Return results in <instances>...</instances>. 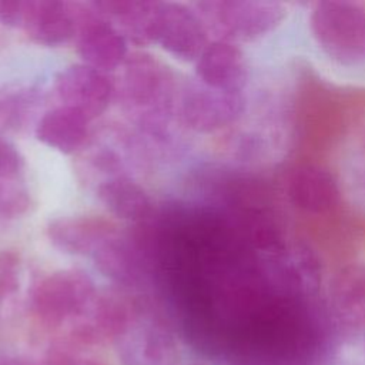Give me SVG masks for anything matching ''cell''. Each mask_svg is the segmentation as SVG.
I'll list each match as a JSON object with an SVG mask.
<instances>
[{
    "label": "cell",
    "instance_id": "obj_1",
    "mask_svg": "<svg viewBox=\"0 0 365 365\" xmlns=\"http://www.w3.org/2000/svg\"><path fill=\"white\" fill-rule=\"evenodd\" d=\"M309 30L319 48L338 63L355 64L365 57V7L361 3H315Z\"/></svg>",
    "mask_w": 365,
    "mask_h": 365
},
{
    "label": "cell",
    "instance_id": "obj_2",
    "mask_svg": "<svg viewBox=\"0 0 365 365\" xmlns=\"http://www.w3.org/2000/svg\"><path fill=\"white\" fill-rule=\"evenodd\" d=\"M208 33L230 43L254 41L275 30L285 17V9L272 1L217 0L195 4Z\"/></svg>",
    "mask_w": 365,
    "mask_h": 365
},
{
    "label": "cell",
    "instance_id": "obj_3",
    "mask_svg": "<svg viewBox=\"0 0 365 365\" xmlns=\"http://www.w3.org/2000/svg\"><path fill=\"white\" fill-rule=\"evenodd\" d=\"M94 298V281L80 268L53 271L40 278L30 292L33 312L48 327H57L84 312Z\"/></svg>",
    "mask_w": 365,
    "mask_h": 365
},
{
    "label": "cell",
    "instance_id": "obj_4",
    "mask_svg": "<svg viewBox=\"0 0 365 365\" xmlns=\"http://www.w3.org/2000/svg\"><path fill=\"white\" fill-rule=\"evenodd\" d=\"M208 34L195 9L175 1H155L147 44H157L181 63H195L210 43Z\"/></svg>",
    "mask_w": 365,
    "mask_h": 365
},
{
    "label": "cell",
    "instance_id": "obj_5",
    "mask_svg": "<svg viewBox=\"0 0 365 365\" xmlns=\"http://www.w3.org/2000/svg\"><path fill=\"white\" fill-rule=\"evenodd\" d=\"M175 104L182 124L202 134L232 124L245 108L242 93L220 91L204 86L198 80L182 87Z\"/></svg>",
    "mask_w": 365,
    "mask_h": 365
},
{
    "label": "cell",
    "instance_id": "obj_6",
    "mask_svg": "<svg viewBox=\"0 0 365 365\" xmlns=\"http://www.w3.org/2000/svg\"><path fill=\"white\" fill-rule=\"evenodd\" d=\"M74 41L81 63L104 73L120 68L130 56L125 36L93 7H80Z\"/></svg>",
    "mask_w": 365,
    "mask_h": 365
},
{
    "label": "cell",
    "instance_id": "obj_7",
    "mask_svg": "<svg viewBox=\"0 0 365 365\" xmlns=\"http://www.w3.org/2000/svg\"><path fill=\"white\" fill-rule=\"evenodd\" d=\"M54 88L63 106L78 110L90 121L104 114L115 97V83L108 73L81 61L63 67L56 76Z\"/></svg>",
    "mask_w": 365,
    "mask_h": 365
},
{
    "label": "cell",
    "instance_id": "obj_8",
    "mask_svg": "<svg viewBox=\"0 0 365 365\" xmlns=\"http://www.w3.org/2000/svg\"><path fill=\"white\" fill-rule=\"evenodd\" d=\"M121 74L115 84V97L128 107H164L170 103L173 83L170 73L153 56L133 53L120 67Z\"/></svg>",
    "mask_w": 365,
    "mask_h": 365
},
{
    "label": "cell",
    "instance_id": "obj_9",
    "mask_svg": "<svg viewBox=\"0 0 365 365\" xmlns=\"http://www.w3.org/2000/svg\"><path fill=\"white\" fill-rule=\"evenodd\" d=\"M80 7L58 0H29L20 30L36 44L61 47L74 40Z\"/></svg>",
    "mask_w": 365,
    "mask_h": 365
},
{
    "label": "cell",
    "instance_id": "obj_10",
    "mask_svg": "<svg viewBox=\"0 0 365 365\" xmlns=\"http://www.w3.org/2000/svg\"><path fill=\"white\" fill-rule=\"evenodd\" d=\"M288 201L299 211L322 215L334 211L341 201V190L334 174L318 164L294 167L285 181Z\"/></svg>",
    "mask_w": 365,
    "mask_h": 365
},
{
    "label": "cell",
    "instance_id": "obj_11",
    "mask_svg": "<svg viewBox=\"0 0 365 365\" xmlns=\"http://www.w3.org/2000/svg\"><path fill=\"white\" fill-rule=\"evenodd\" d=\"M118 232L117 225L98 215H61L46 225L50 244L67 255H93L110 237Z\"/></svg>",
    "mask_w": 365,
    "mask_h": 365
},
{
    "label": "cell",
    "instance_id": "obj_12",
    "mask_svg": "<svg viewBox=\"0 0 365 365\" xmlns=\"http://www.w3.org/2000/svg\"><path fill=\"white\" fill-rule=\"evenodd\" d=\"M195 77L207 87L242 93L248 81V64L244 51L235 43L212 40L194 63Z\"/></svg>",
    "mask_w": 365,
    "mask_h": 365
},
{
    "label": "cell",
    "instance_id": "obj_13",
    "mask_svg": "<svg viewBox=\"0 0 365 365\" xmlns=\"http://www.w3.org/2000/svg\"><path fill=\"white\" fill-rule=\"evenodd\" d=\"M327 311L342 327L365 325V264H349L332 277L327 292Z\"/></svg>",
    "mask_w": 365,
    "mask_h": 365
},
{
    "label": "cell",
    "instance_id": "obj_14",
    "mask_svg": "<svg viewBox=\"0 0 365 365\" xmlns=\"http://www.w3.org/2000/svg\"><path fill=\"white\" fill-rule=\"evenodd\" d=\"M90 120L78 110L57 106L47 110L37 121L34 135L43 145L60 154H74L87 141Z\"/></svg>",
    "mask_w": 365,
    "mask_h": 365
},
{
    "label": "cell",
    "instance_id": "obj_15",
    "mask_svg": "<svg viewBox=\"0 0 365 365\" xmlns=\"http://www.w3.org/2000/svg\"><path fill=\"white\" fill-rule=\"evenodd\" d=\"M98 201L115 218L128 222H143L153 214L150 194L133 178L115 174L104 178L96 188Z\"/></svg>",
    "mask_w": 365,
    "mask_h": 365
},
{
    "label": "cell",
    "instance_id": "obj_16",
    "mask_svg": "<svg viewBox=\"0 0 365 365\" xmlns=\"http://www.w3.org/2000/svg\"><path fill=\"white\" fill-rule=\"evenodd\" d=\"M26 158L11 141L0 137V217L16 218L27 211Z\"/></svg>",
    "mask_w": 365,
    "mask_h": 365
},
{
    "label": "cell",
    "instance_id": "obj_17",
    "mask_svg": "<svg viewBox=\"0 0 365 365\" xmlns=\"http://www.w3.org/2000/svg\"><path fill=\"white\" fill-rule=\"evenodd\" d=\"M106 277L118 282H131L137 277V258L131 247L118 238V232L106 240L91 255Z\"/></svg>",
    "mask_w": 365,
    "mask_h": 365
},
{
    "label": "cell",
    "instance_id": "obj_18",
    "mask_svg": "<svg viewBox=\"0 0 365 365\" xmlns=\"http://www.w3.org/2000/svg\"><path fill=\"white\" fill-rule=\"evenodd\" d=\"M20 257L13 251H0V302L16 292L20 284Z\"/></svg>",
    "mask_w": 365,
    "mask_h": 365
},
{
    "label": "cell",
    "instance_id": "obj_19",
    "mask_svg": "<svg viewBox=\"0 0 365 365\" xmlns=\"http://www.w3.org/2000/svg\"><path fill=\"white\" fill-rule=\"evenodd\" d=\"M26 0H0V23L9 29L21 27Z\"/></svg>",
    "mask_w": 365,
    "mask_h": 365
},
{
    "label": "cell",
    "instance_id": "obj_20",
    "mask_svg": "<svg viewBox=\"0 0 365 365\" xmlns=\"http://www.w3.org/2000/svg\"><path fill=\"white\" fill-rule=\"evenodd\" d=\"M46 365H101L93 359L76 356L64 349H53L47 356Z\"/></svg>",
    "mask_w": 365,
    "mask_h": 365
}]
</instances>
